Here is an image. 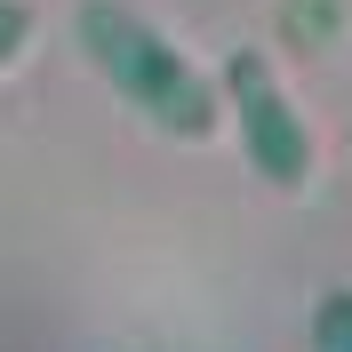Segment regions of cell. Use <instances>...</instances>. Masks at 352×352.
Segmentation results:
<instances>
[{
    "instance_id": "obj_4",
    "label": "cell",
    "mask_w": 352,
    "mask_h": 352,
    "mask_svg": "<svg viewBox=\"0 0 352 352\" xmlns=\"http://www.w3.org/2000/svg\"><path fill=\"white\" fill-rule=\"evenodd\" d=\"M320 352H352V296H336L320 312Z\"/></svg>"
},
{
    "instance_id": "obj_3",
    "label": "cell",
    "mask_w": 352,
    "mask_h": 352,
    "mask_svg": "<svg viewBox=\"0 0 352 352\" xmlns=\"http://www.w3.org/2000/svg\"><path fill=\"white\" fill-rule=\"evenodd\" d=\"M24 41H32V8L24 0H0V72L24 56Z\"/></svg>"
},
{
    "instance_id": "obj_1",
    "label": "cell",
    "mask_w": 352,
    "mask_h": 352,
    "mask_svg": "<svg viewBox=\"0 0 352 352\" xmlns=\"http://www.w3.org/2000/svg\"><path fill=\"white\" fill-rule=\"evenodd\" d=\"M80 48L96 56V72L112 80V96H129L153 129H168V136H208L217 129V88L200 80V72L176 56V41L153 32L136 8L88 0L80 8Z\"/></svg>"
},
{
    "instance_id": "obj_2",
    "label": "cell",
    "mask_w": 352,
    "mask_h": 352,
    "mask_svg": "<svg viewBox=\"0 0 352 352\" xmlns=\"http://www.w3.org/2000/svg\"><path fill=\"white\" fill-rule=\"evenodd\" d=\"M224 80H232V112H241V136H248V153H256V168L280 176V184H296V176H305V129H296V112L280 104V88L264 80L256 56H241Z\"/></svg>"
}]
</instances>
